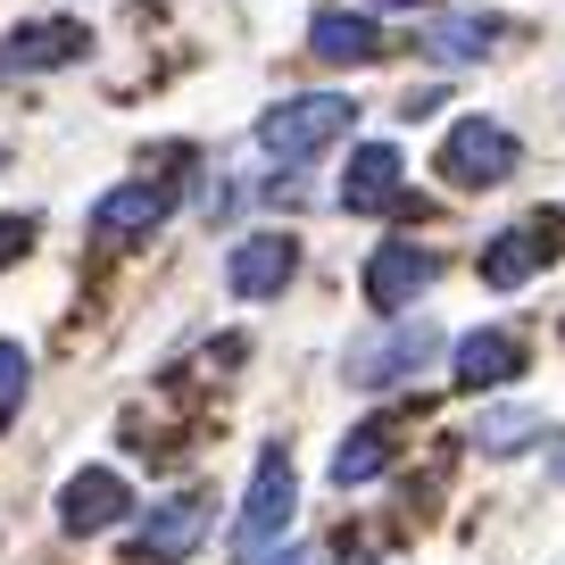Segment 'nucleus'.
<instances>
[{
  "label": "nucleus",
  "mask_w": 565,
  "mask_h": 565,
  "mask_svg": "<svg viewBox=\"0 0 565 565\" xmlns=\"http://www.w3.org/2000/svg\"><path fill=\"white\" fill-rule=\"evenodd\" d=\"M350 117H358V108L341 100V92H300V100H275L258 117V141L275 150L282 167H300V159H317V150H333V141L350 134Z\"/></svg>",
  "instance_id": "obj_1"
},
{
  "label": "nucleus",
  "mask_w": 565,
  "mask_h": 565,
  "mask_svg": "<svg viewBox=\"0 0 565 565\" xmlns=\"http://www.w3.org/2000/svg\"><path fill=\"white\" fill-rule=\"evenodd\" d=\"M515 134L499 117H458L449 125V141H441V183H466V192H491V183H508L515 175Z\"/></svg>",
  "instance_id": "obj_2"
},
{
  "label": "nucleus",
  "mask_w": 565,
  "mask_h": 565,
  "mask_svg": "<svg viewBox=\"0 0 565 565\" xmlns=\"http://www.w3.org/2000/svg\"><path fill=\"white\" fill-rule=\"evenodd\" d=\"M441 358V333L424 317H399L391 333H374V341H358L350 350V383L358 391H391V383H416L424 366Z\"/></svg>",
  "instance_id": "obj_3"
},
{
  "label": "nucleus",
  "mask_w": 565,
  "mask_h": 565,
  "mask_svg": "<svg viewBox=\"0 0 565 565\" xmlns=\"http://www.w3.org/2000/svg\"><path fill=\"white\" fill-rule=\"evenodd\" d=\"M291 499H300V482H291V458L282 449H266L258 475H249V499H242V524H233V557L258 565L266 548L282 541V524H291Z\"/></svg>",
  "instance_id": "obj_4"
},
{
  "label": "nucleus",
  "mask_w": 565,
  "mask_h": 565,
  "mask_svg": "<svg viewBox=\"0 0 565 565\" xmlns=\"http://www.w3.org/2000/svg\"><path fill=\"white\" fill-rule=\"evenodd\" d=\"M557 242H565V216H557V209H541V216H524V225H508L491 249H482V282H491V291H515V282H532L548 258H557Z\"/></svg>",
  "instance_id": "obj_5"
},
{
  "label": "nucleus",
  "mask_w": 565,
  "mask_h": 565,
  "mask_svg": "<svg viewBox=\"0 0 565 565\" xmlns=\"http://www.w3.org/2000/svg\"><path fill=\"white\" fill-rule=\"evenodd\" d=\"M200 532H209V499L183 491V499H167V508H150V524L125 541V565H183L200 548Z\"/></svg>",
  "instance_id": "obj_6"
},
{
  "label": "nucleus",
  "mask_w": 565,
  "mask_h": 565,
  "mask_svg": "<svg viewBox=\"0 0 565 565\" xmlns=\"http://www.w3.org/2000/svg\"><path fill=\"white\" fill-rule=\"evenodd\" d=\"M433 275H441V258H433V249L383 242V249L366 258V300L383 308V317H399V308H416L424 291H433Z\"/></svg>",
  "instance_id": "obj_7"
},
{
  "label": "nucleus",
  "mask_w": 565,
  "mask_h": 565,
  "mask_svg": "<svg viewBox=\"0 0 565 565\" xmlns=\"http://www.w3.org/2000/svg\"><path fill=\"white\" fill-rule=\"evenodd\" d=\"M291 275H300V242H291V233H249V242H233V258H225L233 300H275Z\"/></svg>",
  "instance_id": "obj_8"
},
{
  "label": "nucleus",
  "mask_w": 565,
  "mask_h": 565,
  "mask_svg": "<svg viewBox=\"0 0 565 565\" xmlns=\"http://www.w3.org/2000/svg\"><path fill=\"white\" fill-rule=\"evenodd\" d=\"M92 42H84V25L75 18H34V25H18V34H0V75H51V67H67V58H84Z\"/></svg>",
  "instance_id": "obj_9"
},
{
  "label": "nucleus",
  "mask_w": 565,
  "mask_h": 565,
  "mask_svg": "<svg viewBox=\"0 0 565 565\" xmlns=\"http://www.w3.org/2000/svg\"><path fill=\"white\" fill-rule=\"evenodd\" d=\"M399 150L391 141H358L350 150V175H341V209L350 216H383V209H399Z\"/></svg>",
  "instance_id": "obj_10"
},
{
  "label": "nucleus",
  "mask_w": 565,
  "mask_h": 565,
  "mask_svg": "<svg viewBox=\"0 0 565 565\" xmlns=\"http://www.w3.org/2000/svg\"><path fill=\"white\" fill-rule=\"evenodd\" d=\"M117 515H134V491H125L108 466H84V475L58 491V524L67 532H108Z\"/></svg>",
  "instance_id": "obj_11"
},
{
  "label": "nucleus",
  "mask_w": 565,
  "mask_h": 565,
  "mask_svg": "<svg viewBox=\"0 0 565 565\" xmlns=\"http://www.w3.org/2000/svg\"><path fill=\"white\" fill-rule=\"evenodd\" d=\"M308 51L333 58V67H366V58H383V25L358 18V9H324V18L308 25Z\"/></svg>",
  "instance_id": "obj_12"
},
{
  "label": "nucleus",
  "mask_w": 565,
  "mask_h": 565,
  "mask_svg": "<svg viewBox=\"0 0 565 565\" xmlns=\"http://www.w3.org/2000/svg\"><path fill=\"white\" fill-rule=\"evenodd\" d=\"M515 374H524V341L515 333H466L458 341V383L466 391H499Z\"/></svg>",
  "instance_id": "obj_13"
},
{
  "label": "nucleus",
  "mask_w": 565,
  "mask_h": 565,
  "mask_svg": "<svg viewBox=\"0 0 565 565\" xmlns=\"http://www.w3.org/2000/svg\"><path fill=\"white\" fill-rule=\"evenodd\" d=\"M159 216H167V192H159V183H117V192L92 209V233H100V242H134V233H150Z\"/></svg>",
  "instance_id": "obj_14"
},
{
  "label": "nucleus",
  "mask_w": 565,
  "mask_h": 565,
  "mask_svg": "<svg viewBox=\"0 0 565 565\" xmlns=\"http://www.w3.org/2000/svg\"><path fill=\"white\" fill-rule=\"evenodd\" d=\"M391 441H399L391 424H358L350 441L333 449V482H341V491H350V482H374V475L391 466Z\"/></svg>",
  "instance_id": "obj_15"
},
{
  "label": "nucleus",
  "mask_w": 565,
  "mask_h": 565,
  "mask_svg": "<svg viewBox=\"0 0 565 565\" xmlns=\"http://www.w3.org/2000/svg\"><path fill=\"white\" fill-rule=\"evenodd\" d=\"M491 42H499V18H441V25H424V51L449 58V67H458V58H482Z\"/></svg>",
  "instance_id": "obj_16"
},
{
  "label": "nucleus",
  "mask_w": 565,
  "mask_h": 565,
  "mask_svg": "<svg viewBox=\"0 0 565 565\" xmlns=\"http://www.w3.org/2000/svg\"><path fill=\"white\" fill-rule=\"evenodd\" d=\"M548 424H541V407H491V416L475 424V449H491V458H515L524 441H541Z\"/></svg>",
  "instance_id": "obj_17"
},
{
  "label": "nucleus",
  "mask_w": 565,
  "mask_h": 565,
  "mask_svg": "<svg viewBox=\"0 0 565 565\" xmlns=\"http://www.w3.org/2000/svg\"><path fill=\"white\" fill-rule=\"evenodd\" d=\"M25 374H34V358H25L18 341H0V424L18 416V399H25Z\"/></svg>",
  "instance_id": "obj_18"
},
{
  "label": "nucleus",
  "mask_w": 565,
  "mask_h": 565,
  "mask_svg": "<svg viewBox=\"0 0 565 565\" xmlns=\"http://www.w3.org/2000/svg\"><path fill=\"white\" fill-rule=\"evenodd\" d=\"M25 242H34V216H0V266L18 258V249H25Z\"/></svg>",
  "instance_id": "obj_19"
},
{
  "label": "nucleus",
  "mask_w": 565,
  "mask_h": 565,
  "mask_svg": "<svg viewBox=\"0 0 565 565\" xmlns=\"http://www.w3.org/2000/svg\"><path fill=\"white\" fill-rule=\"evenodd\" d=\"M275 565H317V557H308V548H282V557Z\"/></svg>",
  "instance_id": "obj_20"
},
{
  "label": "nucleus",
  "mask_w": 565,
  "mask_h": 565,
  "mask_svg": "<svg viewBox=\"0 0 565 565\" xmlns=\"http://www.w3.org/2000/svg\"><path fill=\"white\" fill-rule=\"evenodd\" d=\"M548 475H557V482H565V441H557V458H548Z\"/></svg>",
  "instance_id": "obj_21"
},
{
  "label": "nucleus",
  "mask_w": 565,
  "mask_h": 565,
  "mask_svg": "<svg viewBox=\"0 0 565 565\" xmlns=\"http://www.w3.org/2000/svg\"><path fill=\"white\" fill-rule=\"evenodd\" d=\"M391 9H416V0H391Z\"/></svg>",
  "instance_id": "obj_22"
}]
</instances>
